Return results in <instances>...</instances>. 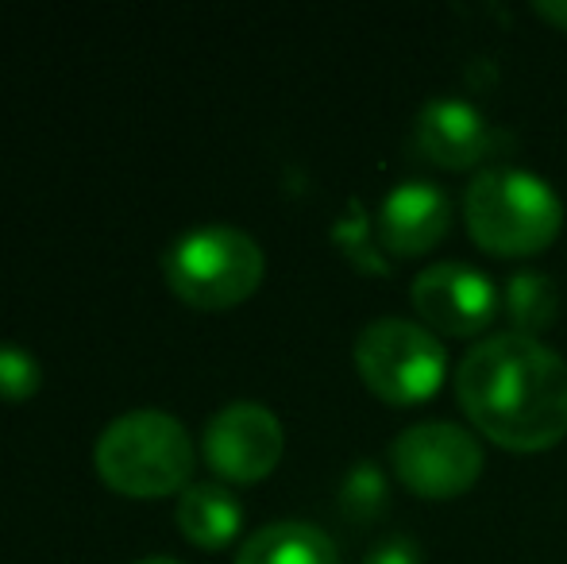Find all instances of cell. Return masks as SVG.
<instances>
[{
  "label": "cell",
  "mask_w": 567,
  "mask_h": 564,
  "mask_svg": "<svg viewBox=\"0 0 567 564\" xmlns=\"http://www.w3.org/2000/svg\"><path fill=\"white\" fill-rule=\"evenodd\" d=\"M163 275L189 306L228 309L259 290L267 256L239 225H194L166 244Z\"/></svg>",
  "instance_id": "cell-4"
},
{
  "label": "cell",
  "mask_w": 567,
  "mask_h": 564,
  "mask_svg": "<svg viewBox=\"0 0 567 564\" xmlns=\"http://www.w3.org/2000/svg\"><path fill=\"white\" fill-rule=\"evenodd\" d=\"M178 530L202 550H220L244 526V503L225 488V483H189L178 491V511H174Z\"/></svg>",
  "instance_id": "cell-12"
},
{
  "label": "cell",
  "mask_w": 567,
  "mask_h": 564,
  "mask_svg": "<svg viewBox=\"0 0 567 564\" xmlns=\"http://www.w3.org/2000/svg\"><path fill=\"white\" fill-rule=\"evenodd\" d=\"M455 399L486 441L545 452L567 437V363L517 332L478 340L455 371Z\"/></svg>",
  "instance_id": "cell-1"
},
{
  "label": "cell",
  "mask_w": 567,
  "mask_h": 564,
  "mask_svg": "<svg viewBox=\"0 0 567 564\" xmlns=\"http://www.w3.org/2000/svg\"><path fill=\"white\" fill-rule=\"evenodd\" d=\"M132 564H182L178 557H166V553H151V557H140V561H132Z\"/></svg>",
  "instance_id": "cell-19"
},
{
  "label": "cell",
  "mask_w": 567,
  "mask_h": 564,
  "mask_svg": "<svg viewBox=\"0 0 567 564\" xmlns=\"http://www.w3.org/2000/svg\"><path fill=\"white\" fill-rule=\"evenodd\" d=\"M194 457L197 452L189 441V429L171 410L158 407H135L116 414L93 444L101 480L132 499H158L186 491Z\"/></svg>",
  "instance_id": "cell-3"
},
{
  "label": "cell",
  "mask_w": 567,
  "mask_h": 564,
  "mask_svg": "<svg viewBox=\"0 0 567 564\" xmlns=\"http://www.w3.org/2000/svg\"><path fill=\"white\" fill-rule=\"evenodd\" d=\"M533 12H537L545 23H553V28L567 31V0H537Z\"/></svg>",
  "instance_id": "cell-18"
},
{
  "label": "cell",
  "mask_w": 567,
  "mask_h": 564,
  "mask_svg": "<svg viewBox=\"0 0 567 564\" xmlns=\"http://www.w3.org/2000/svg\"><path fill=\"white\" fill-rule=\"evenodd\" d=\"M355 371L390 407H421L444 387L449 352L425 325L379 317L355 337Z\"/></svg>",
  "instance_id": "cell-5"
},
{
  "label": "cell",
  "mask_w": 567,
  "mask_h": 564,
  "mask_svg": "<svg viewBox=\"0 0 567 564\" xmlns=\"http://www.w3.org/2000/svg\"><path fill=\"white\" fill-rule=\"evenodd\" d=\"M502 309L514 325L509 332L537 340L560 314V286L545 271H514L502 286Z\"/></svg>",
  "instance_id": "cell-13"
},
{
  "label": "cell",
  "mask_w": 567,
  "mask_h": 564,
  "mask_svg": "<svg viewBox=\"0 0 567 564\" xmlns=\"http://www.w3.org/2000/svg\"><path fill=\"white\" fill-rule=\"evenodd\" d=\"M286 433L270 407L255 399L225 402L217 414L205 422L202 457L217 475L236 483H255L270 475L282 460Z\"/></svg>",
  "instance_id": "cell-7"
},
{
  "label": "cell",
  "mask_w": 567,
  "mask_h": 564,
  "mask_svg": "<svg viewBox=\"0 0 567 564\" xmlns=\"http://www.w3.org/2000/svg\"><path fill=\"white\" fill-rule=\"evenodd\" d=\"M43 383V363L23 345H0V399L28 402Z\"/></svg>",
  "instance_id": "cell-16"
},
{
  "label": "cell",
  "mask_w": 567,
  "mask_h": 564,
  "mask_svg": "<svg viewBox=\"0 0 567 564\" xmlns=\"http://www.w3.org/2000/svg\"><path fill=\"white\" fill-rule=\"evenodd\" d=\"M337 244L343 248V256L359 267V271H386L390 267V256L382 252V240H379V228L374 221L367 217V209L359 202L348 205V213L337 221Z\"/></svg>",
  "instance_id": "cell-15"
},
{
  "label": "cell",
  "mask_w": 567,
  "mask_h": 564,
  "mask_svg": "<svg viewBox=\"0 0 567 564\" xmlns=\"http://www.w3.org/2000/svg\"><path fill=\"white\" fill-rule=\"evenodd\" d=\"M340 506L351 522H374L379 514H386L390 483H386V475H382V468L371 464V460H359V464L343 475Z\"/></svg>",
  "instance_id": "cell-14"
},
{
  "label": "cell",
  "mask_w": 567,
  "mask_h": 564,
  "mask_svg": "<svg viewBox=\"0 0 567 564\" xmlns=\"http://www.w3.org/2000/svg\"><path fill=\"white\" fill-rule=\"evenodd\" d=\"M363 564H421V545L402 534L382 537V542L363 557Z\"/></svg>",
  "instance_id": "cell-17"
},
{
  "label": "cell",
  "mask_w": 567,
  "mask_h": 564,
  "mask_svg": "<svg viewBox=\"0 0 567 564\" xmlns=\"http://www.w3.org/2000/svg\"><path fill=\"white\" fill-rule=\"evenodd\" d=\"M394 475L421 499H460L483 475V444L455 422H417L390 444Z\"/></svg>",
  "instance_id": "cell-6"
},
{
  "label": "cell",
  "mask_w": 567,
  "mask_h": 564,
  "mask_svg": "<svg viewBox=\"0 0 567 564\" xmlns=\"http://www.w3.org/2000/svg\"><path fill=\"white\" fill-rule=\"evenodd\" d=\"M471 240L502 259H525L553 248L564 228V202L540 174L522 166L478 171L463 197Z\"/></svg>",
  "instance_id": "cell-2"
},
{
  "label": "cell",
  "mask_w": 567,
  "mask_h": 564,
  "mask_svg": "<svg viewBox=\"0 0 567 564\" xmlns=\"http://www.w3.org/2000/svg\"><path fill=\"white\" fill-rule=\"evenodd\" d=\"M382 252L390 259H413L433 252L452 228V202L441 186L425 178L398 182L374 213Z\"/></svg>",
  "instance_id": "cell-10"
},
{
  "label": "cell",
  "mask_w": 567,
  "mask_h": 564,
  "mask_svg": "<svg viewBox=\"0 0 567 564\" xmlns=\"http://www.w3.org/2000/svg\"><path fill=\"white\" fill-rule=\"evenodd\" d=\"M498 143V132L463 98H433L413 121V151L444 171H471L491 158Z\"/></svg>",
  "instance_id": "cell-9"
},
{
  "label": "cell",
  "mask_w": 567,
  "mask_h": 564,
  "mask_svg": "<svg viewBox=\"0 0 567 564\" xmlns=\"http://www.w3.org/2000/svg\"><path fill=\"white\" fill-rule=\"evenodd\" d=\"M231 564H340V550L313 522L282 519L255 530Z\"/></svg>",
  "instance_id": "cell-11"
},
{
  "label": "cell",
  "mask_w": 567,
  "mask_h": 564,
  "mask_svg": "<svg viewBox=\"0 0 567 564\" xmlns=\"http://www.w3.org/2000/svg\"><path fill=\"white\" fill-rule=\"evenodd\" d=\"M410 301L425 329L444 337H475L498 317L502 290L471 264H433L413 279Z\"/></svg>",
  "instance_id": "cell-8"
}]
</instances>
